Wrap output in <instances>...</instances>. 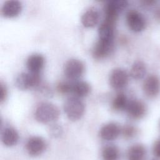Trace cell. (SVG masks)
I'll return each instance as SVG.
<instances>
[{
  "label": "cell",
  "instance_id": "obj_1",
  "mask_svg": "<svg viewBox=\"0 0 160 160\" xmlns=\"http://www.w3.org/2000/svg\"><path fill=\"white\" fill-rule=\"evenodd\" d=\"M35 118L41 123L54 122L59 116V111L56 106L50 102H42L36 108Z\"/></svg>",
  "mask_w": 160,
  "mask_h": 160
},
{
  "label": "cell",
  "instance_id": "obj_2",
  "mask_svg": "<svg viewBox=\"0 0 160 160\" xmlns=\"http://www.w3.org/2000/svg\"><path fill=\"white\" fill-rule=\"evenodd\" d=\"M64 111L69 120L76 121L83 116L85 105L79 98L70 97L67 99L64 104Z\"/></svg>",
  "mask_w": 160,
  "mask_h": 160
},
{
  "label": "cell",
  "instance_id": "obj_3",
  "mask_svg": "<svg viewBox=\"0 0 160 160\" xmlns=\"http://www.w3.org/2000/svg\"><path fill=\"white\" fill-rule=\"evenodd\" d=\"M128 5L126 0H112L108 1L104 5V20L105 21L115 24L118 14L122 12Z\"/></svg>",
  "mask_w": 160,
  "mask_h": 160
},
{
  "label": "cell",
  "instance_id": "obj_4",
  "mask_svg": "<svg viewBox=\"0 0 160 160\" xmlns=\"http://www.w3.org/2000/svg\"><path fill=\"white\" fill-rule=\"evenodd\" d=\"M41 82L39 74L22 72L15 79V85L20 90H27L38 86Z\"/></svg>",
  "mask_w": 160,
  "mask_h": 160
},
{
  "label": "cell",
  "instance_id": "obj_5",
  "mask_svg": "<svg viewBox=\"0 0 160 160\" xmlns=\"http://www.w3.org/2000/svg\"><path fill=\"white\" fill-rule=\"evenodd\" d=\"M85 67L84 63L78 59H71L64 64V73L69 79L79 78L84 73Z\"/></svg>",
  "mask_w": 160,
  "mask_h": 160
},
{
  "label": "cell",
  "instance_id": "obj_6",
  "mask_svg": "<svg viewBox=\"0 0 160 160\" xmlns=\"http://www.w3.org/2000/svg\"><path fill=\"white\" fill-rule=\"evenodd\" d=\"M126 22L128 27L134 32H141L146 27V22L144 16L139 11L132 9L126 14Z\"/></svg>",
  "mask_w": 160,
  "mask_h": 160
},
{
  "label": "cell",
  "instance_id": "obj_7",
  "mask_svg": "<svg viewBox=\"0 0 160 160\" xmlns=\"http://www.w3.org/2000/svg\"><path fill=\"white\" fill-rule=\"evenodd\" d=\"M109 84L115 89H121L128 83L129 75L127 71L120 68L114 69L109 75Z\"/></svg>",
  "mask_w": 160,
  "mask_h": 160
},
{
  "label": "cell",
  "instance_id": "obj_8",
  "mask_svg": "<svg viewBox=\"0 0 160 160\" xmlns=\"http://www.w3.org/2000/svg\"><path fill=\"white\" fill-rule=\"evenodd\" d=\"M143 91L149 98L156 97L160 92V78L156 75L148 76L143 83Z\"/></svg>",
  "mask_w": 160,
  "mask_h": 160
},
{
  "label": "cell",
  "instance_id": "obj_9",
  "mask_svg": "<svg viewBox=\"0 0 160 160\" xmlns=\"http://www.w3.org/2000/svg\"><path fill=\"white\" fill-rule=\"evenodd\" d=\"M126 110L130 118L134 119H139L146 114V106L142 101L132 99L129 101Z\"/></svg>",
  "mask_w": 160,
  "mask_h": 160
},
{
  "label": "cell",
  "instance_id": "obj_10",
  "mask_svg": "<svg viewBox=\"0 0 160 160\" xmlns=\"http://www.w3.org/2000/svg\"><path fill=\"white\" fill-rule=\"evenodd\" d=\"M114 47V41L99 39L92 49V56L95 59H102L109 56Z\"/></svg>",
  "mask_w": 160,
  "mask_h": 160
},
{
  "label": "cell",
  "instance_id": "obj_11",
  "mask_svg": "<svg viewBox=\"0 0 160 160\" xmlns=\"http://www.w3.org/2000/svg\"><path fill=\"white\" fill-rule=\"evenodd\" d=\"M26 147L30 155L36 156L44 151L46 148V142L41 137L32 136L27 141Z\"/></svg>",
  "mask_w": 160,
  "mask_h": 160
},
{
  "label": "cell",
  "instance_id": "obj_12",
  "mask_svg": "<svg viewBox=\"0 0 160 160\" xmlns=\"http://www.w3.org/2000/svg\"><path fill=\"white\" fill-rule=\"evenodd\" d=\"M45 62L44 57L38 53L29 56L26 61V66L30 73L39 74L42 69Z\"/></svg>",
  "mask_w": 160,
  "mask_h": 160
},
{
  "label": "cell",
  "instance_id": "obj_13",
  "mask_svg": "<svg viewBox=\"0 0 160 160\" xmlns=\"http://www.w3.org/2000/svg\"><path fill=\"white\" fill-rule=\"evenodd\" d=\"M22 4L17 0L6 1L1 7V14L6 18H14L18 16L22 11Z\"/></svg>",
  "mask_w": 160,
  "mask_h": 160
},
{
  "label": "cell",
  "instance_id": "obj_14",
  "mask_svg": "<svg viewBox=\"0 0 160 160\" xmlns=\"http://www.w3.org/2000/svg\"><path fill=\"white\" fill-rule=\"evenodd\" d=\"M121 131V128L118 124L115 122H109L101 128L99 135L104 140L112 141L119 136Z\"/></svg>",
  "mask_w": 160,
  "mask_h": 160
},
{
  "label": "cell",
  "instance_id": "obj_15",
  "mask_svg": "<svg viewBox=\"0 0 160 160\" xmlns=\"http://www.w3.org/2000/svg\"><path fill=\"white\" fill-rule=\"evenodd\" d=\"M81 20L85 28H93L99 22V13L95 8H89L82 14Z\"/></svg>",
  "mask_w": 160,
  "mask_h": 160
},
{
  "label": "cell",
  "instance_id": "obj_16",
  "mask_svg": "<svg viewBox=\"0 0 160 160\" xmlns=\"http://www.w3.org/2000/svg\"><path fill=\"white\" fill-rule=\"evenodd\" d=\"M18 140V132L14 128L7 127L4 129L1 134V141L5 146H13L17 144Z\"/></svg>",
  "mask_w": 160,
  "mask_h": 160
},
{
  "label": "cell",
  "instance_id": "obj_17",
  "mask_svg": "<svg viewBox=\"0 0 160 160\" xmlns=\"http://www.w3.org/2000/svg\"><path fill=\"white\" fill-rule=\"evenodd\" d=\"M115 24L104 21L98 29L99 39L114 41Z\"/></svg>",
  "mask_w": 160,
  "mask_h": 160
},
{
  "label": "cell",
  "instance_id": "obj_18",
  "mask_svg": "<svg viewBox=\"0 0 160 160\" xmlns=\"http://www.w3.org/2000/svg\"><path fill=\"white\" fill-rule=\"evenodd\" d=\"M91 91L90 85L86 81H79L72 82L71 92L75 97L82 98L86 96Z\"/></svg>",
  "mask_w": 160,
  "mask_h": 160
},
{
  "label": "cell",
  "instance_id": "obj_19",
  "mask_svg": "<svg viewBox=\"0 0 160 160\" xmlns=\"http://www.w3.org/2000/svg\"><path fill=\"white\" fill-rule=\"evenodd\" d=\"M146 153V148L143 145L134 144L130 147L128 151V160H143Z\"/></svg>",
  "mask_w": 160,
  "mask_h": 160
},
{
  "label": "cell",
  "instance_id": "obj_20",
  "mask_svg": "<svg viewBox=\"0 0 160 160\" xmlns=\"http://www.w3.org/2000/svg\"><path fill=\"white\" fill-rule=\"evenodd\" d=\"M129 101L127 96L123 92L118 93L112 101L111 106L113 110L120 111L126 110Z\"/></svg>",
  "mask_w": 160,
  "mask_h": 160
},
{
  "label": "cell",
  "instance_id": "obj_21",
  "mask_svg": "<svg viewBox=\"0 0 160 160\" xmlns=\"http://www.w3.org/2000/svg\"><path fill=\"white\" fill-rule=\"evenodd\" d=\"M146 67L141 61H137L133 63L130 70V75L134 79H142L146 74Z\"/></svg>",
  "mask_w": 160,
  "mask_h": 160
},
{
  "label": "cell",
  "instance_id": "obj_22",
  "mask_svg": "<svg viewBox=\"0 0 160 160\" xmlns=\"http://www.w3.org/2000/svg\"><path fill=\"white\" fill-rule=\"evenodd\" d=\"M103 160H118L119 158V151L116 146H108L105 147L102 152Z\"/></svg>",
  "mask_w": 160,
  "mask_h": 160
},
{
  "label": "cell",
  "instance_id": "obj_23",
  "mask_svg": "<svg viewBox=\"0 0 160 160\" xmlns=\"http://www.w3.org/2000/svg\"><path fill=\"white\" fill-rule=\"evenodd\" d=\"M136 129L131 125H126L122 129V134L127 139L133 138L136 135Z\"/></svg>",
  "mask_w": 160,
  "mask_h": 160
},
{
  "label": "cell",
  "instance_id": "obj_24",
  "mask_svg": "<svg viewBox=\"0 0 160 160\" xmlns=\"http://www.w3.org/2000/svg\"><path fill=\"white\" fill-rule=\"evenodd\" d=\"M72 82H61L57 86V90L61 94H67L71 92Z\"/></svg>",
  "mask_w": 160,
  "mask_h": 160
},
{
  "label": "cell",
  "instance_id": "obj_25",
  "mask_svg": "<svg viewBox=\"0 0 160 160\" xmlns=\"http://www.w3.org/2000/svg\"><path fill=\"white\" fill-rule=\"evenodd\" d=\"M49 133L51 136L54 138L60 136L62 133V129L58 124H53L49 128Z\"/></svg>",
  "mask_w": 160,
  "mask_h": 160
},
{
  "label": "cell",
  "instance_id": "obj_26",
  "mask_svg": "<svg viewBox=\"0 0 160 160\" xmlns=\"http://www.w3.org/2000/svg\"><path fill=\"white\" fill-rule=\"evenodd\" d=\"M0 89H1V92H0V101L1 103H2L6 99L7 94H8V91H7V88L5 86V84L3 82H1L0 84Z\"/></svg>",
  "mask_w": 160,
  "mask_h": 160
},
{
  "label": "cell",
  "instance_id": "obj_27",
  "mask_svg": "<svg viewBox=\"0 0 160 160\" xmlns=\"http://www.w3.org/2000/svg\"><path fill=\"white\" fill-rule=\"evenodd\" d=\"M152 152L157 158L160 159V138L154 142L152 148Z\"/></svg>",
  "mask_w": 160,
  "mask_h": 160
},
{
  "label": "cell",
  "instance_id": "obj_28",
  "mask_svg": "<svg viewBox=\"0 0 160 160\" xmlns=\"http://www.w3.org/2000/svg\"><path fill=\"white\" fill-rule=\"evenodd\" d=\"M156 2V1H155L154 0H145V1H141L142 4L144 6H151L153 5L154 4H155Z\"/></svg>",
  "mask_w": 160,
  "mask_h": 160
},
{
  "label": "cell",
  "instance_id": "obj_29",
  "mask_svg": "<svg viewBox=\"0 0 160 160\" xmlns=\"http://www.w3.org/2000/svg\"><path fill=\"white\" fill-rule=\"evenodd\" d=\"M155 16L156 19L160 21V8H158L155 12Z\"/></svg>",
  "mask_w": 160,
  "mask_h": 160
},
{
  "label": "cell",
  "instance_id": "obj_30",
  "mask_svg": "<svg viewBox=\"0 0 160 160\" xmlns=\"http://www.w3.org/2000/svg\"><path fill=\"white\" fill-rule=\"evenodd\" d=\"M152 160H156V159H152Z\"/></svg>",
  "mask_w": 160,
  "mask_h": 160
}]
</instances>
